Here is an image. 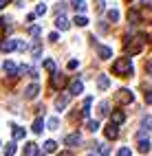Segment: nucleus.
Returning <instances> with one entry per match:
<instances>
[{"mask_svg":"<svg viewBox=\"0 0 152 156\" xmlns=\"http://www.w3.org/2000/svg\"><path fill=\"white\" fill-rule=\"evenodd\" d=\"M33 134H42V130H44V121H42V117H38L35 121H33Z\"/></svg>","mask_w":152,"mask_h":156,"instance_id":"obj_14","label":"nucleus"},{"mask_svg":"<svg viewBox=\"0 0 152 156\" xmlns=\"http://www.w3.org/2000/svg\"><path fill=\"white\" fill-rule=\"evenodd\" d=\"M24 156H40L38 145H35V143H29L27 147H24Z\"/></svg>","mask_w":152,"mask_h":156,"instance_id":"obj_13","label":"nucleus"},{"mask_svg":"<svg viewBox=\"0 0 152 156\" xmlns=\"http://www.w3.org/2000/svg\"><path fill=\"white\" fill-rule=\"evenodd\" d=\"M44 152H46V154H53V152H57V143L49 139V141L44 143Z\"/></svg>","mask_w":152,"mask_h":156,"instance_id":"obj_20","label":"nucleus"},{"mask_svg":"<svg viewBox=\"0 0 152 156\" xmlns=\"http://www.w3.org/2000/svg\"><path fill=\"white\" fill-rule=\"evenodd\" d=\"M104 134H106V139L115 141V139L119 136V128H117V123H108V126L104 128Z\"/></svg>","mask_w":152,"mask_h":156,"instance_id":"obj_6","label":"nucleus"},{"mask_svg":"<svg viewBox=\"0 0 152 156\" xmlns=\"http://www.w3.org/2000/svg\"><path fill=\"white\" fill-rule=\"evenodd\" d=\"M141 128L152 130V117H143V119H141Z\"/></svg>","mask_w":152,"mask_h":156,"instance_id":"obj_29","label":"nucleus"},{"mask_svg":"<svg viewBox=\"0 0 152 156\" xmlns=\"http://www.w3.org/2000/svg\"><path fill=\"white\" fill-rule=\"evenodd\" d=\"M97 86H99V88H101V90H106V88H108V86H110V79H108V77H106V75H101V77H99V79H97Z\"/></svg>","mask_w":152,"mask_h":156,"instance_id":"obj_21","label":"nucleus"},{"mask_svg":"<svg viewBox=\"0 0 152 156\" xmlns=\"http://www.w3.org/2000/svg\"><path fill=\"white\" fill-rule=\"evenodd\" d=\"M97 150H99V154H104V156H108V154H110V147H108V145H99Z\"/></svg>","mask_w":152,"mask_h":156,"instance_id":"obj_35","label":"nucleus"},{"mask_svg":"<svg viewBox=\"0 0 152 156\" xmlns=\"http://www.w3.org/2000/svg\"><path fill=\"white\" fill-rule=\"evenodd\" d=\"M73 9L77 13H84L86 11V0H73Z\"/></svg>","mask_w":152,"mask_h":156,"instance_id":"obj_18","label":"nucleus"},{"mask_svg":"<svg viewBox=\"0 0 152 156\" xmlns=\"http://www.w3.org/2000/svg\"><path fill=\"white\" fill-rule=\"evenodd\" d=\"M97 112H99V117H106V114H110V103H108V101H101L99 108H97Z\"/></svg>","mask_w":152,"mask_h":156,"instance_id":"obj_17","label":"nucleus"},{"mask_svg":"<svg viewBox=\"0 0 152 156\" xmlns=\"http://www.w3.org/2000/svg\"><path fill=\"white\" fill-rule=\"evenodd\" d=\"M55 24H57V29H60V31H66V29H68V20H66L64 16H57Z\"/></svg>","mask_w":152,"mask_h":156,"instance_id":"obj_19","label":"nucleus"},{"mask_svg":"<svg viewBox=\"0 0 152 156\" xmlns=\"http://www.w3.org/2000/svg\"><path fill=\"white\" fill-rule=\"evenodd\" d=\"M66 84H68V77H66V75H62V73H53V75H51L49 86L53 88V90H64V88H66Z\"/></svg>","mask_w":152,"mask_h":156,"instance_id":"obj_3","label":"nucleus"},{"mask_svg":"<svg viewBox=\"0 0 152 156\" xmlns=\"http://www.w3.org/2000/svg\"><path fill=\"white\" fill-rule=\"evenodd\" d=\"M128 20H130V24H137L139 20H141L139 11H135V9H132V11H128Z\"/></svg>","mask_w":152,"mask_h":156,"instance_id":"obj_22","label":"nucleus"},{"mask_svg":"<svg viewBox=\"0 0 152 156\" xmlns=\"http://www.w3.org/2000/svg\"><path fill=\"white\" fill-rule=\"evenodd\" d=\"M7 2H9V0H0V9H5V7H7Z\"/></svg>","mask_w":152,"mask_h":156,"instance_id":"obj_43","label":"nucleus"},{"mask_svg":"<svg viewBox=\"0 0 152 156\" xmlns=\"http://www.w3.org/2000/svg\"><path fill=\"white\" fill-rule=\"evenodd\" d=\"M16 44H18V40L2 37V40H0V51H2V53H9V51H13V48H16Z\"/></svg>","mask_w":152,"mask_h":156,"instance_id":"obj_5","label":"nucleus"},{"mask_svg":"<svg viewBox=\"0 0 152 156\" xmlns=\"http://www.w3.org/2000/svg\"><path fill=\"white\" fill-rule=\"evenodd\" d=\"M117 156H130V150H128V147H121V150L117 152Z\"/></svg>","mask_w":152,"mask_h":156,"instance_id":"obj_36","label":"nucleus"},{"mask_svg":"<svg viewBox=\"0 0 152 156\" xmlns=\"http://www.w3.org/2000/svg\"><path fill=\"white\" fill-rule=\"evenodd\" d=\"M0 145H2V141H0Z\"/></svg>","mask_w":152,"mask_h":156,"instance_id":"obj_46","label":"nucleus"},{"mask_svg":"<svg viewBox=\"0 0 152 156\" xmlns=\"http://www.w3.org/2000/svg\"><path fill=\"white\" fill-rule=\"evenodd\" d=\"M64 9H66V5H64V2H57V5H55V13L62 16V13H64Z\"/></svg>","mask_w":152,"mask_h":156,"instance_id":"obj_33","label":"nucleus"},{"mask_svg":"<svg viewBox=\"0 0 152 156\" xmlns=\"http://www.w3.org/2000/svg\"><path fill=\"white\" fill-rule=\"evenodd\" d=\"M38 92H40V86H38V84H31V86L27 88L24 97H27V99H33V97H38Z\"/></svg>","mask_w":152,"mask_h":156,"instance_id":"obj_12","label":"nucleus"},{"mask_svg":"<svg viewBox=\"0 0 152 156\" xmlns=\"http://www.w3.org/2000/svg\"><path fill=\"white\" fill-rule=\"evenodd\" d=\"M82 92H84V84L79 79H75L73 84H71V95H82Z\"/></svg>","mask_w":152,"mask_h":156,"instance_id":"obj_9","label":"nucleus"},{"mask_svg":"<svg viewBox=\"0 0 152 156\" xmlns=\"http://www.w3.org/2000/svg\"><path fill=\"white\" fill-rule=\"evenodd\" d=\"M108 20H110V22H119V11H117V9H110V11H108Z\"/></svg>","mask_w":152,"mask_h":156,"instance_id":"obj_26","label":"nucleus"},{"mask_svg":"<svg viewBox=\"0 0 152 156\" xmlns=\"http://www.w3.org/2000/svg\"><path fill=\"white\" fill-rule=\"evenodd\" d=\"M86 128H88V132H97V130H99V121H95V119H90Z\"/></svg>","mask_w":152,"mask_h":156,"instance_id":"obj_28","label":"nucleus"},{"mask_svg":"<svg viewBox=\"0 0 152 156\" xmlns=\"http://www.w3.org/2000/svg\"><path fill=\"white\" fill-rule=\"evenodd\" d=\"M113 73H115V75H119V77H132L135 68H132L130 57H119L115 64H113Z\"/></svg>","mask_w":152,"mask_h":156,"instance_id":"obj_1","label":"nucleus"},{"mask_svg":"<svg viewBox=\"0 0 152 156\" xmlns=\"http://www.w3.org/2000/svg\"><path fill=\"white\" fill-rule=\"evenodd\" d=\"M66 145H82V134L79 132H73V134H66Z\"/></svg>","mask_w":152,"mask_h":156,"instance_id":"obj_7","label":"nucleus"},{"mask_svg":"<svg viewBox=\"0 0 152 156\" xmlns=\"http://www.w3.org/2000/svg\"><path fill=\"white\" fill-rule=\"evenodd\" d=\"M29 33H31L33 37H35V35H40V27H35V24H31V27H29Z\"/></svg>","mask_w":152,"mask_h":156,"instance_id":"obj_34","label":"nucleus"},{"mask_svg":"<svg viewBox=\"0 0 152 156\" xmlns=\"http://www.w3.org/2000/svg\"><path fill=\"white\" fill-rule=\"evenodd\" d=\"M137 150H139L141 154H148V152H150V141H148V139H139Z\"/></svg>","mask_w":152,"mask_h":156,"instance_id":"obj_11","label":"nucleus"},{"mask_svg":"<svg viewBox=\"0 0 152 156\" xmlns=\"http://www.w3.org/2000/svg\"><path fill=\"white\" fill-rule=\"evenodd\" d=\"M73 22H75L77 27H86V24H88V18H86V16H82V13H79V16H77V18L73 20Z\"/></svg>","mask_w":152,"mask_h":156,"instance_id":"obj_24","label":"nucleus"},{"mask_svg":"<svg viewBox=\"0 0 152 156\" xmlns=\"http://www.w3.org/2000/svg\"><path fill=\"white\" fill-rule=\"evenodd\" d=\"M57 156H73V154H71V152H68V150H66V152H60V154H57Z\"/></svg>","mask_w":152,"mask_h":156,"instance_id":"obj_42","label":"nucleus"},{"mask_svg":"<svg viewBox=\"0 0 152 156\" xmlns=\"http://www.w3.org/2000/svg\"><path fill=\"white\" fill-rule=\"evenodd\" d=\"M146 101L152 103V90H146Z\"/></svg>","mask_w":152,"mask_h":156,"instance_id":"obj_39","label":"nucleus"},{"mask_svg":"<svg viewBox=\"0 0 152 156\" xmlns=\"http://www.w3.org/2000/svg\"><path fill=\"white\" fill-rule=\"evenodd\" d=\"M44 68L49 73H55V59H44Z\"/></svg>","mask_w":152,"mask_h":156,"instance_id":"obj_27","label":"nucleus"},{"mask_svg":"<svg viewBox=\"0 0 152 156\" xmlns=\"http://www.w3.org/2000/svg\"><path fill=\"white\" fill-rule=\"evenodd\" d=\"M124 51H126V55H137V53H141L143 51V37H126L124 40Z\"/></svg>","mask_w":152,"mask_h":156,"instance_id":"obj_2","label":"nucleus"},{"mask_svg":"<svg viewBox=\"0 0 152 156\" xmlns=\"http://www.w3.org/2000/svg\"><path fill=\"white\" fill-rule=\"evenodd\" d=\"M49 40H51V42H57L60 35H57V33H51V35H49Z\"/></svg>","mask_w":152,"mask_h":156,"instance_id":"obj_40","label":"nucleus"},{"mask_svg":"<svg viewBox=\"0 0 152 156\" xmlns=\"http://www.w3.org/2000/svg\"><path fill=\"white\" fill-rule=\"evenodd\" d=\"M88 156H97V154H88Z\"/></svg>","mask_w":152,"mask_h":156,"instance_id":"obj_44","label":"nucleus"},{"mask_svg":"<svg viewBox=\"0 0 152 156\" xmlns=\"http://www.w3.org/2000/svg\"><path fill=\"white\" fill-rule=\"evenodd\" d=\"M5 73H9V75H18V66H16V62H5Z\"/></svg>","mask_w":152,"mask_h":156,"instance_id":"obj_16","label":"nucleus"},{"mask_svg":"<svg viewBox=\"0 0 152 156\" xmlns=\"http://www.w3.org/2000/svg\"><path fill=\"white\" fill-rule=\"evenodd\" d=\"M24 128H20V126H16L13 130H11V136H13V141H20V139H24Z\"/></svg>","mask_w":152,"mask_h":156,"instance_id":"obj_15","label":"nucleus"},{"mask_svg":"<svg viewBox=\"0 0 152 156\" xmlns=\"http://www.w3.org/2000/svg\"><path fill=\"white\" fill-rule=\"evenodd\" d=\"M44 13H46V5L40 2V5L35 7V16H44Z\"/></svg>","mask_w":152,"mask_h":156,"instance_id":"obj_32","label":"nucleus"},{"mask_svg":"<svg viewBox=\"0 0 152 156\" xmlns=\"http://www.w3.org/2000/svg\"><path fill=\"white\" fill-rule=\"evenodd\" d=\"M77 66H79V62H77V59H71V62H68V68H71V70H75Z\"/></svg>","mask_w":152,"mask_h":156,"instance_id":"obj_37","label":"nucleus"},{"mask_svg":"<svg viewBox=\"0 0 152 156\" xmlns=\"http://www.w3.org/2000/svg\"><path fill=\"white\" fill-rule=\"evenodd\" d=\"M117 101L121 103V106H126V103H132L135 101V95H132V90H128V88H121L117 92Z\"/></svg>","mask_w":152,"mask_h":156,"instance_id":"obj_4","label":"nucleus"},{"mask_svg":"<svg viewBox=\"0 0 152 156\" xmlns=\"http://www.w3.org/2000/svg\"><path fill=\"white\" fill-rule=\"evenodd\" d=\"M31 53H33V57H40V53H42V46H40V42H35V44H33Z\"/></svg>","mask_w":152,"mask_h":156,"instance_id":"obj_31","label":"nucleus"},{"mask_svg":"<svg viewBox=\"0 0 152 156\" xmlns=\"http://www.w3.org/2000/svg\"><path fill=\"white\" fill-rule=\"evenodd\" d=\"M146 70H148V75H152V62H148V64H146Z\"/></svg>","mask_w":152,"mask_h":156,"instance_id":"obj_41","label":"nucleus"},{"mask_svg":"<svg viewBox=\"0 0 152 156\" xmlns=\"http://www.w3.org/2000/svg\"><path fill=\"white\" fill-rule=\"evenodd\" d=\"M110 55H113V51H110L108 46H99V57H104V59H108Z\"/></svg>","mask_w":152,"mask_h":156,"instance_id":"obj_23","label":"nucleus"},{"mask_svg":"<svg viewBox=\"0 0 152 156\" xmlns=\"http://www.w3.org/2000/svg\"><path fill=\"white\" fill-rule=\"evenodd\" d=\"M66 106H68V92H66V95H62V97L55 101V110L64 112V110H66Z\"/></svg>","mask_w":152,"mask_h":156,"instance_id":"obj_8","label":"nucleus"},{"mask_svg":"<svg viewBox=\"0 0 152 156\" xmlns=\"http://www.w3.org/2000/svg\"><path fill=\"white\" fill-rule=\"evenodd\" d=\"M57 123H60V121H57L55 117H51V119L46 121V128H49V130H57Z\"/></svg>","mask_w":152,"mask_h":156,"instance_id":"obj_30","label":"nucleus"},{"mask_svg":"<svg viewBox=\"0 0 152 156\" xmlns=\"http://www.w3.org/2000/svg\"><path fill=\"white\" fill-rule=\"evenodd\" d=\"M16 154V143H7L5 145V156H13Z\"/></svg>","mask_w":152,"mask_h":156,"instance_id":"obj_25","label":"nucleus"},{"mask_svg":"<svg viewBox=\"0 0 152 156\" xmlns=\"http://www.w3.org/2000/svg\"><path fill=\"white\" fill-rule=\"evenodd\" d=\"M128 2H132V0H128Z\"/></svg>","mask_w":152,"mask_h":156,"instance_id":"obj_45","label":"nucleus"},{"mask_svg":"<svg viewBox=\"0 0 152 156\" xmlns=\"http://www.w3.org/2000/svg\"><path fill=\"white\" fill-rule=\"evenodd\" d=\"M16 48H18V51H24V48H27V44L22 42V40H18V44H16Z\"/></svg>","mask_w":152,"mask_h":156,"instance_id":"obj_38","label":"nucleus"},{"mask_svg":"<svg viewBox=\"0 0 152 156\" xmlns=\"http://www.w3.org/2000/svg\"><path fill=\"white\" fill-rule=\"evenodd\" d=\"M110 117H113V123H117V126L126 121V114L121 112V110H113V112H110Z\"/></svg>","mask_w":152,"mask_h":156,"instance_id":"obj_10","label":"nucleus"}]
</instances>
